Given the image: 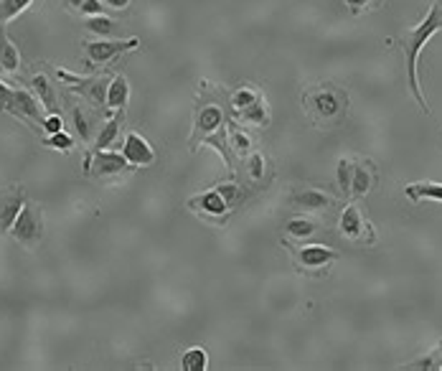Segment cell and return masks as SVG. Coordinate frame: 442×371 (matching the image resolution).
Listing matches in <instances>:
<instances>
[{
	"label": "cell",
	"mask_w": 442,
	"mask_h": 371,
	"mask_svg": "<svg viewBox=\"0 0 442 371\" xmlns=\"http://www.w3.org/2000/svg\"><path fill=\"white\" fill-rule=\"evenodd\" d=\"M442 31V0H435L432 8H429V13L424 15V21L415 28H407L404 36H401V48H404V54H407V82H409V92L415 94L417 104H420L422 110L429 115V104H427V97L422 92L420 87V76H417V62H420V51L424 48V43L432 38V36Z\"/></svg>",
	"instance_id": "6da1fadb"
},
{
	"label": "cell",
	"mask_w": 442,
	"mask_h": 371,
	"mask_svg": "<svg viewBox=\"0 0 442 371\" xmlns=\"http://www.w3.org/2000/svg\"><path fill=\"white\" fill-rule=\"evenodd\" d=\"M11 234H13L21 244H26V247H36L43 237V214H41V209L36 206V204H28L26 201V206L21 209L15 224L11 227Z\"/></svg>",
	"instance_id": "7a4b0ae2"
},
{
	"label": "cell",
	"mask_w": 442,
	"mask_h": 371,
	"mask_svg": "<svg viewBox=\"0 0 442 371\" xmlns=\"http://www.w3.org/2000/svg\"><path fill=\"white\" fill-rule=\"evenodd\" d=\"M196 135H201L204 143H211L219 153H224L226 158H229L226 145L219 143V138H224V115H221L219 107L206 104L204 110H201V115H198V120H196Z\"/></svg>",
	"instance_id": "3957f363"
},
{
	"label": "cell",
	"mask_w": 442,
	"mask_h": 371,
	"mask_svg": "<svg viewBox=\"0 0 442 371\" xmlns=\"http://www.w3.org/2000/svg\"><path fill=\"white\" fill-rule=\"evenodd\" d=\"M59 76L67 79V82L71 84V90L79 92L87 102L107 104V90H109L107 76H74V74H69L67 69H59Z\"/></svg>",
	"instance_id": "277c9868"
},
{
	"label": "cell",
	"mask_w": 442,
	"mask_h": 371,
	"mask_svg": "<svg viewBox=\"0 0 442 371\" xmlns=\"http://www.w3.org/2000/svg\"><path fill=\"white\" fill-rule=\"evenodd\" d=\"M140 46V38H123V41H104V38H97V41L84 43V54H87L89 64H109L115 56L125 54V51H132V48Z\"/></svg>",
	"instance_id": "5b68a950"
},
{
	"label": "cell",
	"mask_w": 442,
	"mask_h": 371,
	"mask_svg": "<svg viewBox=\"0 0 442 371\" xmlns=\"http://www.w3.org/2000/svg\"><path fill=\"white\" fill-rule=\"evenodd\" d=\"M23 206H26V193L21 186H11L0 191V234L11 232Z\"/></svg>",
	"instance_id": "8992f818"
},
{
	"label": "cell",
	"mask_w": 442,
	"mask_h": 371,
	"mask_svg": "<svg viewBox=\"0 0 442 371\" xmlns=\"http://www.w3.org/2000/svg\"><path fill=\"white\" fill-rule=\"evenodd\" d=\"M127 160H125L123 153H112V150H97L92 158H87L84 163V171L95 173V176H115V173L125 171L127 168Z\"/></svg>",
	"instance_id": "52a82bcc"
},
{
	"label": "cell",
	"mask_w": 442,
	"mask_h": 371,
	"mask_svg": "<svg viewBox=\"0 0 442 371\" xmlns=\"http://www.w3.org/2000/svg\"><path fill=\"white\" fill-rule=\"evenodd\" d=\"M123 155L130 165H153L156 163V150H153L148 140H145L143 135H137V132H130L127 138H125Z\"/></svg>",
	"instance_id": "ba28073f"
},
{
	"label": "cell",
	"mask_w": 442,
	"mask_h": 371,
	"mask_svg": "<svg viewBox=\"0 0 442 371\" xmlns=\"http://www.w3.org/2000/svg\"><path fill=\"white\" fill-rule=\"evenodd\" d=\"M188 206L201 211L204 216H209V219H214V216H224V214L229 211V204H226V199L216 191V188L201 193V196H193V199L188 201Z\"/></svg>",
	"instance_id": "9c48e42d"
},
{
	"label": "cell",
	"mask_w": 442,
	"mask_h": 371,
	"mask_svg": "<svg viewBox=\"0 0 442 371\" xmlns=\"http://www.w3.org/2000/svg\"><path fill=\"white\" fill-rule=\"evenodd\" d=\"M333 260H338L333 249L323 247V244H308L298 252V262L303 267H310V270H318L323 265H331Z\"/></svg>",
	"instance_id": "30bf717a"
},
{
	"label": "cell",
	"mask_w": 442,
	"mask_h": 371,
	"mask_svg": "<svg viewBox=\"0 0 442 371\" xmlns=\"http://www.w3.org/2000/svg\"><path fill=\"white\" fill-rule=\"evenodd\" d=\"M293 206L303 209V211H320V209H331L333 206V199L323 191H315V188H303V191L293 193Z\"/></svg>",
	"instance_id": "8fae6325"
},
{
	"label": "cell",
	"mask_w": 442,
	"mask_h": 371,
	"mask_svg": "<svg viewBox=\"0 0 442 371\" xmlns=\"http://www.w3.org/2000/svg\"><path fill=\"white\" fill-rule=\"evenodd\" d=\"M364 219H361V211L356 204H351V206L343 209V214H340V234L343 237H348V239L354 241H361L364 239Z\"/></svg>",
	"instance_id": "7c38bea8"
},
{
	"label": "cell",
	"mask_w": 442,
	"mask_h": 371,
	"mask_svg": "<svg viewBox=\"0 0 442 371\" xmlns=\"http://www.w3.org/2000/svg\"><path fill=\"white\" fill-rule=\"evenodd\" d=\"M404 196L409 201H442V183L437 181H417L404 188Z\"/></svg>",
	"instance_id": "4fadbf2b"
},
{
	"label": "cell",
	"mask_w": 442,
	"mask_h": 371,
	"mask_svg": "<svg viewBox=\"0 0 442 371\" xmlns=\"http://www.w3.org/2000/svg\"><path fill=\"white\" fill-rule=\"evenodd\" d=\"M130 99V84L123 74L115 76L112 82H109V90H107V107L109 110H123L125 104Z\"/></svg>",
	"instance_id": "5bb4252c"
},
{
	"label": "cell",
	"mask_w": 442,
	"mask_h": 371,
	"mask_svg": "<svg viewBox=\"0 0 442 371\" xmlns=\"http://www.w3.org/2000/svg\"><path fill=\"white\" fill-rule=\"evenodd\" d=\"M18 64H21V59H18V48L11 43V38H8L3 31H0V66L6 71H18Z\"/></svg>",
	"instance_id": "9a60e30c"
},
{
	"label": "cell",
	"mask_w": 442,
	"mask_h": 371,
	"mask_svg": "<svg viewBox=\"0 0 442 371\" xmlns=\"http://www.w3.org/2000/svg\"><path fill=\"white\" fill-rule=\"evenodd\" d=\"M371 188V173L366 165H354V178H351V196L354 199H364Z\"/></svg>",
	"instance_id": "2e32d148"
},
{
	"label": "cell",
	"mask_w": 442,
	"mask_h": 371,
	"mask_svg": "<svg viewBox=\"0 0 442 371\" xmlns=\"http://www.w3.org/2000/svg\"><path fill=\"white\" fill-rule=\"evenodd\" d=\"M181 369L184 371H206L209 369V356L204 349H188L181 356Z\"/></svg>",
	"instance_id": "e0dca14e"
},
{
	"label": "cell",
	"mask_w": 442,
	"mask_h": 371,
	"mask_svg": "<svg viewBox=\"0 0 442 371\" xmlns=\"http://www.w3.org/2000/svg\"><path fill=\"white\" fill-rule=\"evenodd\" d=\"M120 120L123 117L117 115V117H112V120H107V125H104L102 130H99V135H97V150H107L109 145L115 143V138H117V132H120Z\"/></svg>",
	"instance_id": "ac0fdd59"
},
{
	"label": "cell",
	"mask_w": 442,
	"mask_h": 371,
	"mask_svg": "<svg viewBox=\"0 0 442 371\" xmlns=\"http://www.w3.org/2000/svg\"><path fill=\"white\" fill-rule=\"evenodd\" d=\"M315 229H318V227H315V221L303 219V216L287 221V234H290V237H295V239H308V237H313Z\"/></svg>",
	"instance_id": "d6986e66"
},
{
	"label": "cell",
	"mask_w": 442,
	"mask_h": 371,
	"mask_svg": "<svg viewBox=\"0 0 442 371\" xmlns=\"http://www.w3.org/2000/svg\"><path fill=\"white\" fill-rule=\"evenodd\" d=\"M315 110H318V115H323V117H333L336 112L340 110V102L336 99V94H331V92H318V94H315Z\"/></svg>",
	"instance_id": "ffe728a7"
},
{
	"label": "cell",
	"mask_w": 442,
	"mask_h": 371,
	"mask_svg": "<svg viewBox=\"0 0 442 371\" xmlns=\"http://www.w3.org/2000/svg\"><path fill=\"white\" fill-rule=\"evenodd\" d=\"M31 3H34V0H0V23L21 15Z\"/></svg>",
	"instance_id": "44dd1931"
},
{
	"label": "cell",
	"mask_w": 442,
	"mask_h": 371,
	"mask_svg": "<svg viewBox=\"0 0 442 371\" xmlns=\"http://www.w3.org/2000/svg\"><path fill=\"white\" fill-rule=\"evenodd\" d=\"M237 117H242L244 122H252V125H267L270 115H267V107H265V99H259L257 104L252 107H247V110L237 112Z\"/></svg>",
	"instance_id": "7402d4cb"
},
{
	"label": "cell",
	"mask_w": 442,
	"mask_h": 371,
	"mask_svg": "<svg viewBox=\"0 0 442 371\" xmlns=\"http://www.w3.org/2000/svg\"><path fill=\"white\" fill-rule=\"evenodd\" d=\"M84 28L97 36H109L115 31V21L107 18V15H89L87 21H84Z\"/></svg>",
	"instance_id": "603a6c76"
},
{
	"label": "cell",
	"mask_w": 442,
	"mask_h": 371,
	"mask_svg": "<svg viewBox=\"0 0 442 371\" xmlns=\"http://www.w3.org/2000/svg\"><path fill=\"white\" fill-rule=\"evenodd\" d=\"M262 97L257 94L254 90H249V87H242L239 92H234V97H232V107H234V112H242V110H247V107H252V104H257Z\"/></svg>",
	"instance_id": "cb8c5ba5"
},
{
	"label": "cell",
	"mask_w": 442,
	"mask_h": 371,
	"mask_svg": "<svg viewBox=\"0 0 442 371\" xmlns=\"http://www.w3.org/2000/svg\"><path fill=\"white\" fill-rule=\"evenodd\" d=\"M338 186H340V193L343 196H351V178H354V163L348 158H340L338 160Z\"/></svg>",
	"instance_id": "d4e9b609"
},
{
	"label": "cell",
	"mask_w": 442,
	"mask_h": 371,
	"mask_svg": "<svg viewBox=\"0 0 442 371\" xmlns=\"http://www.w3.org/2000/svg\"><path fill=\"white\" fill-rule=\"evenodd\" d=\"M71 117H74V127H76V132H79V138L92 140V127H95V125H92V117H89L82 107H74V110H71Z\"/></svg>",
	"instance_id": "484cf974"
},
{
	"label": "cell",
	"mask_w": 442,
	"mask_h": 371,
	"mask_svg": "<svg viewBox=\"0 0 442 371\" xmlns=\"http://www.w3.org/2000/svg\"><path fill=\"white\" fill-rule=\"evenodd\" d=\"M31 82H34V87H36V92H39V97H41V102L46 104L48 110H51V107H54V90H51L48 79L43 74H36Z\"/></svg>",
	"instance_id": "4316f807"
},
{
	"label": "cell",
	"mask_w": 442,
	"mask_h": 371,
	"mask_svg": "<svg viewBox=\"0 0 442 371\" xmlns=\"http://www.w3.org/2000/svg\"><path fill=\"white\" fill-rule=\"evenodd\" d=\"M15 102H18V90H11V87L0 79V110L15 115Z\"/></svg>",
	"instance_id": "83f0119b"
},
{
	"label": "cell",
	"mask_w": 442,
	"mask_h": 371,
	"mask_svg": "<svg viewBox=\"0 0 442 371\" xmlns=\"http://www.w3.org/2000/svg\"><path fill=\"white\" fill-rule=\"evenodd\" d=\"M229 143H232V148L237 153H242V155H244V153H249V140H247V135H242V132H239V127L237 125H229Z\"/></svg>",
	"instance_id": "f1b7e54d"
},
{
	"label": "cell",
	"mask_w": 442,
	"mask_h": 371,
	"mask_svg": "<svg viewBox=\"0 0 442 371\" xmlns=\"http://www.w3.org/2000/svg\"><path fill=\"white\" fill-rule=\"evenodd\" d=\"M43 145L56 148V150H71V148H74V140L69 138L67 132H54V135H48V140Z\"/></svg>",
	"instance_id": "f546056e"
},
{
	"label": "cell",
	"mask_w": 442,
	"mask_h": 371,
	"mask_svg": "<svg viewBox=\"0 0 442 371\" xmlns=\"http://www.w3.org/2000/svg\"><path fill=\"white\" fill-rule=\"evenodd\" d=\"M247 171H249V178L252 181H262V173H265V158L259 153H252L249 155V163H247Z\"/></svg>",
	"instance_id": "4dcf8cb0"
},
{
	"label": "cell",
	"mask_w": 442,
	"mask_h": 371,
	"mask_svg": "<svg viewBox=\"0 0 442 371\" xmlns=\"http://www.w3.org/2000/svg\"><path fill=\"white\" fill-rule=\"evenodd\" d=\"M404 369H409V371H417V369H437V354H429V356L420 358V361H412V364H407Z\"/></svg>",
	"instance_id": "1f68e13d"
},
{
	"label": "cell",
	"mask_w": 442,
	"mask_h": 371,
	"mask_svg": "<svg viewBox=\"0 0 442 371\" xmlns=\"http://www.w3.org/2000/svg\"><path fill=\"white\" fill-rule=\"evenodd\" d=\"M216 191L221 193V196H224L226 204H229V206H232L234 201L239 199V186H237V183H221V186H219V188H216Z\"/></svg>",
	"instance_id": "d6a6232c"
},
{
	"label": "cell",
	"mask_w": 442,
	"mask_h": 371,
	"mask_svg": "<svg viewBox=\"0 0 442 371\" xmlns=\"http://www.w3.org/2000/svg\"><path fill=\"white\" fill-rule=\"evenodd\" d=\"M41 127L48 132V135H54V132H62L64 122H62V117H59V115H48L46 120L41 122Z\"/></svg>",
	"instance_id": "836d02e7"
},
{
	"label": "cell",
	"mask_w": 442,
	"mask_h": 371,
	"mask_svg": "<svg viewBox=\"0 0 442 371\" xmlns=\"http://www.w3.org/2000/svg\"><path fill=\"white\" fill-rule=\"evenodd\" d=\"M84 15H102V0H84L79 6Z\"/></svg>",
	"instance_id": "e575fe53"
},
{
	"label": "cell",
	"mask_w": 442,
	"mask_h": 371,
	"mask_svg": "<svg viewBox=\"0 0 442 371\" xmlns=\"http://www.w3.org/2000/svg\"><path fill=\"white\" fill-rule=\"evenodd\" d=\"M102 3H107V6H112V8H127L130 6V0H102Z\"/></svg>",
	"instance_id": "d590c367"
},
{
	"label": "cell",
	"mask_w": 442,
	"mask_h": 371,
	"mask_svg": "<svg viewBox=\"0 0 442 371\" xmlns=\"http://www.w3.org/2000/svg\"><path fill=\"white\" fill-rule=\"evenodd\" d=\"M348 3H351V8H354V10H359L361 6H366L368 0H348Z\"/></svg>",
	"instance_id": "8d00e7d4"
},
{
	"label": "cell",
	"mask_w": 442,
	"mask_h": 371,
	"mask_svg": "<svg viewBox=\"0 0 442 371\" xmlns=\"http://www.w3.org/2000/svg\"><path fill=\"white\" fill-rule=\"evenodd\" d=\"M82 3H84V0H67V6H69V8H79Z\"/></svg>",
	"instance_id": "74e56055"
},
{
	"label": "cell",
	"mask_w": 442,
	"mask_h": 371,
	"mask_svg": "<svg viewBox=\"0 0 442 371\" xmlns=\"http://www.w3.org/2000/svg\"><path fill=\"white\" fill-rule=\"evenodd\" d=\"M437 369H442V349H440V354H437Z\"/></svg>",
	"instance_id": "f35d334b"
}]
</instances>
